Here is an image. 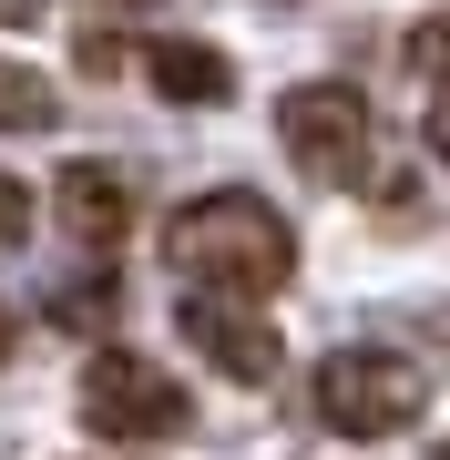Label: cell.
Instances as JSON below:
<instances>
[{
    "label": "cell",
    "instance_id": "6da1fadb",
    "mask_svg": "<svg viewBox=\"0 0 450 460\" xmlns=\"http://www.w3.org/2000/svg\"><path fill=\"white\" fill-rule=\"evenodd\" d=\"M164 256H174V277H195L216 296H267L297 277V226L267 195H246V184H216V195H195L164 226Z\"/></svg>",
    "mask_w": 450,
    "mask_h": 460
},
{
    "label": "cell",
    "instance_id": "7a4b0ae2",
    "mask_svg": "<svg viewBox=\"0 0 450 460\" xmlns=\"http://www.w3.org/2000/svg\"><path fill=\"white\" fill-rule=\"evenodd\" d=\"M419 410H430V368L400 358V348H338V358H317V420L338 440H389Z\"/></svg>",
    "mask_w": 450,
    "mask_h": 460
},
{
    "label": "cell",
    "instance_id": "3957f363",
    "mask_svg": "<svg viewBox=\"0 0 450 460\" xmlns=\"http://www.w3.org/2000/svg\"><path fill=\"white\" fill-rule=\"evenodd\" d=\"M83 429L93 440H174L184 420H195V399L174 389V368H154V358H134V348H93L83 358Z\"/></svg>",
    "mask_w": 450,
    "mask_h": 460
},
{
    "label": "cell",
    "instance_id": "277c9868",
    "mask_svg": "<svg viewBox=\"0 0 450 460\" xmlns=\"http://www.w3.org/2000/svg\"><path fill=\"white\" fill-rule=\"evenodd\" d=\"M277 144L297 154L307 184H358L379 133H368L358 83H297V93H277Z\"/></svg>",
    "mask_w": 450,
    "mask_h": 460
},
{
    "label": "cell",
    "instance_id": "5b68a950",
    "mask_svg": "<svg viewBox=\"0 0 450 460\" xmlns=\"http://www.w3.org/2000/svg\"><path fill=\"white\" fill-rule=\"evenodd\" d=\"M174 328L195 358H216L225 378H277V317L256 307V296H216V287H184V307H174Z\"/></svg>",
    "mask_w": 450,
    "mask_h": 460
},
{
    "label": "cell",
    "instance_id": "8992f818",
    "mask_svg": "<svg viewBox=\"0 0 450 460\" xmlns=\"http://www.w3.org/2000/svg\"><path fill=\"white\" fill-rule=\"evenodd\" d=\"M51 215H62L72 246H123V235H134V184L113 164H93V154H72V164L51 174Z\"/></svg>",
    "mask_w": 450,
    "mask_h": 460
},
{
    "label": "cell",
    "instance_id": "52a82bcc",
    "mask_svg": "<svg viewBox=\"0 0 450 460\" xmlns=\"http://www.w3.org/2000/svg\"><path fill=\"white\" fill-rule=\"evenodd\" d=\"M144 72H154L164 102H225V93H235V62H225L216 41H154Z\"/></svg>",
    "mask_w": 450,
    "mask_h": 460
},
{
    "label": "cell",
    "instance_id": "ba28073f",
    "mask_svg": "<svg viewBox=\"0 0 450 460\" xmlns=\"http://www.w3.org/2000/svg\"><path fill=\"white\" fill-rule=\"evenodd\" d=\"M51 123V83L31 62H0V133H41Z\"/></svg>",
    "mask_w": 450,
    "mask_h": 460
},
{
    "label": "cell",
    "instance_id": "9c48e42d",
    "mask_svg": "<svg viewBox=\"0 0 450 460\" xmlns=\"http://www.w3.org/2000/svg\"><path fill=\"white\" fill-rule=\"evenodd\" d=\"M410 62L430 72V83H450V11H440V21H419V31H410Z\"/></svg>",
    "mask_w": 450,
    "mask_h": 460
},
{
    "label": "cell",
    "instance_id": "30bf717a",
    "mask_svg": "<svg viewBox=\"0 0 450 460\" xmlns=\"http://www.w3.org/2000/svg\"><path fill=\"white\" fill-rule=\"evenodd\" d=\"M0 246H31V184L0 174Z\"/></svg>",
    "mask_w": 450,
    "mask_h": 460
},
{
    "label": "cell",
    "instance_id": "8fae6325",
    "mask_svg": "<svg viewBox=\"0 0 450 460\" xmlns=\"http://www.w3.org/2000/svg\"><path fill=\"white\" fill-rule=\"evenodd\" d=\"M72 62L102 83V72H123V41H113V31H83V51H72Z\"/></svg>",
    "mask_w": 450,
    "mask_h": 460
},
{
    "label": "cell",
    "instance_id": "7c38bea8",
    "mask_svg": "<svg viewBox=\"0 0 450 460\" xmlns=\"http://www.w3.org/2000/svg\"><path fill=\"white\" fill-rule=\"evenodd\" d=\"M419 133H430V154L450 164V83H440V102H430V123H419Z\"/></svg>",
    "mask_w": 450,
    "mask_h": 460
},
{
    "label": "cell",
    "instance_id": "4fadbf2b",
    "mask_svg": "<svg viewBox=\"0 0 450 460\" xmlns=\"http://www.w3.org/2000/svg\"><path fill=\"white\" fill-rule=\"evenodd\" d=\"M0 21H41V0H0Z\"/></svg>",
    "mask_w": 450,
    "mask_h": 460
},
{
    "label": "cell",
    "instance_id": "5bb4252c",
    "mask_svg": "<svg viewBox=\"0 0 450 460\" xmlns=\"http://www.w3.org/2000/svg\"><path fill=\"white\" fill-rule=\"evenodd\" d=\"M11 348H21V317H11V307H0V358H11Z\"/></svg>",
    "mask_w": 450,
    "mask_h": 460
},
{
    "label": "cell",
    "instance_id": "9a60e30c",
    "mask_svg": "<svg viewBox=\"0 0 450 460\" xmlns=\"http://www.w3.org/2000/svg\"><path fill=\"white\" fill-rule=\"evenodd\" d=\"M430 460H450V440H440V450H430Z\"/></svg>",
    "mask_w": 450,
    "mask_h": 460
},
{
    "label": "cell",
    "instance_id": "2e32d148",
    "mask_svg": "<svg viewBox=\"0 0 450 460\" xmlns=\"http://www.w3.org/2000/svg\"><path fill=\"white\" fill-rule=\"evenodd\" d=\"M123 11H144V0H123Z\"/></svg>",
    "mask_w": 450,
    "mask_h": 460
}]
</instances>
